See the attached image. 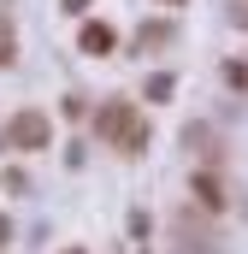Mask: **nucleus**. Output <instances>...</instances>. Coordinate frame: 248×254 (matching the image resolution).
Returning a JSON list of instances; mask_svg holds the SVG:
<instances>
[{"label":"nucleus","mask_w":248,"mask_h":254,"mask_svg":"<svg viewBox=\"0 0 248 254\" xmlns=\"http://www.w3.org/2000/svg\"><path fill=\"white\" fill-rule=\"evenodd\" d=\"M83 48H95V54H107V48H113V36H107L101 24H89V30H83Z\"/></svg>","instance_id":"1"},{"label":"nucleus","mask_w":248,"mask_h":254,"mask_svg":"<svg viewBox=\"0 0 248 254\" xmlns=\"http://www.w3.org/2000/svg\"><path fill=\"white\" fill-rule=\"evenodd\" d=\"M195 195H201V207H207V213L219 207V184H213V178H195Z\"/></svg>","instance_id":"2"},{"label":"nucleus","mask_w":248,"mask_h":254,"mask_svg":"<svg viewBox=\"0 0 248 254\" xmlns=\"http://www.w3.org/2000/svg\"><path fill=\"white\" fill-rule=\"evenodd\" d=\"M71 254H77V249H71Z\"/></svg>","instance_id":"3"}]
</instances>
